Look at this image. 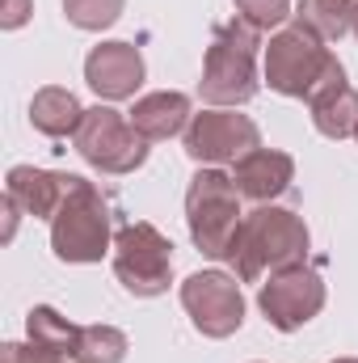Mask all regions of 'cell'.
<instances>
[{
	"label": "cell",
	"mask_w": 358,
	"mask_h": 363,
	"mask_svg": "<svg viewBox=\"0 0 358 363\" xmlns=\"http://www.w3.org/2000/svg\"><path fill=\"white\" fill-rule=\"evenodd\" d=\"M51 250H55L59 262H76V267L101 262L105 250H114L110 199L93 182L76 178V174L68 182V194H64L59 211L51 216Z\"/></svg>",
	"instance_id": "cell-3"
},
{
	"label": "cell",
	"mask_w": 358,
	"mask_h": 363,
	"mask_svg": "<svg viewBox=\"0 0 358 363\" xmlns=\"http://www.w3.org/2000/svg\"><path fill=\"white\" fill-rule=\"evenodd\" d=\"M258 51H262V30L249 26L245 17H232L224 26H215V38L207 47L202 60V81L198 93L207 106L219 110H236L245 101L258 97Z\"/></svg>",
	"instance_id": "cell-2"
},
{
	"label": "cell",
	"mask_w": 358,
	"mask_h": 363,
	"mask_svg": "<svg viewBox=\"0 0 358 363\" xmlns=\"http://www.w3.org/2000/svg\"><path fill=\"white\" fill-rule=\"evenodd\" d=\"M308 245H312V233H308L299 211L262 203L258 211H249L241 220V233H236V245H232L228 262H232L241 283H258L262 274L304 267Z\"/></svg>",
	"instance_id": "cell-1"
},
{
	"label": "cell",
	"mask_w": 358,
	"mask_h": 363,
	"mask_svg": "<svg viewBox=\"0 0 358 363\" xmlns=\"http://www.w3.org/2000/svg\"><path fill=\"white\" fill-rule=\"evenodd\" d=\"M232 182H236L241 199H249V203L262 207V203H274L278 194L291 190V182H295V161H291L287 152H278V148H253L249 157L236 161Z\"/></svg>",
	"instance_id": "cell-13"
},
{
	"label": "cell",
	"mask_w": 358,
	"mask_h": 363,
	"mask_svg": "<svg viewBox=\"0 0 358 363\" xmlns=\"http://www.w3.org/2000/svg\"><path fill=\"white\" fill-rule=\"evenodd\" d=\"M72 174H51V169H34V165H13L4 178V194L34 220H51L68 194Z\"/></svg>",
	"instance_id": "cell-14"
},
{
	"label": "cell",
	"mask_w": 358,
	"mask_h": 363,
	"mask_svg": "<svg viewBox=\"0 0 358 363\" xmlns=\"http://www.w3.org/2000/svg\"><path fill=\"white\" fill-rule=\"evenodd\" d=\"M127 118H131V127H135L148 144H156V140H173L178 131H185L194 114H190V97H185V93L161 89V93H144Z\"/></svg>",
	"instance_id": "cell-15"
},
{
	"label": "cell",
	"mask_w": 358,
	"mask_h": 363,
	"mask_svg": "<svg viewBox=\"0 0 358 363\" xmlns=\"http://www.w3.org/2000/svg\"><path fill=\"white\" fill-rule=\"evenodd\" d=\"M114 274L139 300L165 296L173 283V241L148 220L122 224L114 233Z\"/></svg>",
	"instance_id": "cell-5"
},
{
	"label": "cell",
	"mask_w": 358,
	"mask_h": 363,
	"mask_svg": "<svg viewBox=\"0 0 358 363\" xmlns=\"http://www.w3.org/2000/svg\"><path fill=\"white\" fill-rule=\"evenodd\" d=\"M241 190L219 169H198L185 190V224L190 241L202 258H228L241 233Z\"/></svg>",
	"instance_id": "cell-4"
},
{
	"label": "cell",
	"mask_w": 358,
	"mask_h": 363,
	"mask_svg": "<svg viewBox=\"0 0 358 363\" xmlns=\"http://www.w3.org/2000/svg\"><path fill=\"white\" fill-rule=\"evenodd\" d=\"M354 13H358V0H299L295 4V21L308 26L325 43H337L342 34H350Z\"/></svg>",
	"instance_id": "cell-18"
},
{
	"label": "cell",
	"mask_w": 358,
	"mask_h": 363,
	"mask_svg": "<svg viewBox=\"0 0 358 363\" xmlns=\"http://www.w3.org/2000/svg\"><path fill=\"white\" fill-rule=\"evenodd\" d=\"M127 359V334L114 325H81L72 363H122Z\"/></svg>",
	"instance_id": "cell-19"
},
{
	"label": "cell",
	"mask_w": 358,
	"mask_h": 363,
	"mask_svg": "<svg viewBox=\"0 0 358 363\" xmlns=\"http://www.w3.org/2000/svg\"><path fill=\"white\" fill-rule=\"evenodd\" d=\"M76 152L101 174H135L148 161V140L131 127L127 114L110 110V106H89L76 135H72Z\"/></svg>",
	"instance_id": "cell-7"
},
{
	"label": "cell",
	"mask_w": 358,
	"mask_h": 363,
	"mask_svg": "<svg viewBox=\"0 0 358 363\" xmlns=\"http://www.w3.org/2000/svg\"><path fill=\"white\" fill-rule=\"evenodd\" d=\"M81 118H85V106L76 101V93L64 89V85H47V89L34 93V101H30V123H34V131L51 135V140L76 135Z\"/></svg>",
	"instance_id": "cell-16"
},
{
	"label": "cell",
	"mask_w": 358,
	"mask_h": 363,
	"mask_svg": "<svg viewBox=\"0 0 358 363\" xmlns=\"http://www.w3.org/2000/svg\"><path fill=\"white\" fill-rule=\"evenodd\" d=\"M308 110H312V123H316V131H321L325 140H346V135H354V127H358V89H350L342 60H337V64L329 68V77L312 89Z\"/></svg>",
	"instance_id": "cell-12"
},
{
	"label": "cell",
	"mask_w": 358,
	"mask_h": 363,
	"mask_svg": "<svg viewBox=\"0 0 358 363\" xmlns=\"http://www.w3.org/2000/svg\"><path fill=\"white\" fill-rule=\"evenodd\" d=\"M258 304H262L266 321L278 334H295L325 308V279L308 262L291 267V271H278L270 274V283H262Z\"/></svg>",
	"instance_id": "cell-10"
},
{
	"label": "cell",
	"mask_w": 358,
	"mask_h": 363,
	"mask_svg": "<svg viewBox=\"0 0 358 363\" xmlns=\"http://www.w3.org/2000/svg\"><path fill=\"white\" fill-rule=\"evenodd\" d=\"M30 13H34V0H4L0 4V26L4 30H21L30 21Z\"/></svg>",
	"instance_id": "cell-22"
},
{
	"label": "cell",
	"mask_w": 358,
	"mask_h": 363,
	"mask_svg": "<svg viewBox=\"0 0 358 363\" xmlns=\"http://www.w3.org/2000/svg\"><path fill=\"white\" fill-rule=\"evenodd\" d=\"M127 0H64V17L76 30H110L122 17Z\"/></svg>",
	"instance_id": "cell-20"
},
{
	"label": "cell",
	"mask_w": 358,
	"mask_h": 363,
	"mask_svg": "<svg viewBox=\"0 0 358 363\" xmlns=\"http://www.w3.org/2000/svg\"><path fill=\"white\" fill-rule=\"evenodd\" d=\"M232 4H236V17H245L258 30H274L291 17V0H232Z\"/></svg>",
	"instance_id": "cell-21"
},
{
	"label": "cell",
	"mask_w": 358,
	"mask_h": 363,
	"mask_svg": "<svg viewBox=\"0 0 358 363\" xmlns=\"http://www.w3.org/2000/svg\"><path fill=\"white\" fill-rule=\"evenodd\" d=\"M181 308L202 338H232L245 325L241 283L224 271H198L181 283Z\"/></svg>",
	"instance_id": "cell-9"
},
{
	"label": "cell",
	"mask_w": 358,
	"mask_h": 363,
	"mask_svg": "<svg viewBox=\"0 0 358 363\" xmlns=\"http://www.w3.org/2000/svg\"><path fill=\"white\" fill-rule=\"evenodd\" d=\"M329 363H358V359H350V355H346V359H329Z\"/></svg>",
	"instance_id": "cell-23"
},
{
	"label": "cell",
	"mask_w": 358,
	"mask_h": 363,
	"mask_svg": "<svg viewBox=\"0 0 358 363\" xmlns=\"http://www.w3.org/2000/svg\"><path fill=\"white\" fill-rule=\"evenodd\" d=\"M85 81L101 101H127L144 85V55L135 43H97L85 60Z\"/></svg>",
	"instance_id": "cell-11"
},
{
	"label": "cell",
	"mask_w": 358,
	"mask_h": 363,
	"mask_svg": "<svg viewBox=\"0 0 358 363\" xmlns=\"http://www.w3.org/2000/svg\"><path fill=\"white\" fill-rule=\"evenodd\" d=\"M354 38H358V13H354Z\"/></svg>",
	"instance_id": "cell-24"
},
{
	"label": "cell",
	"mask_w": 358,
	"mask_h": 363,
	"mask_svg": "<svg viewBox=\"0 0 358 363\" xmlns=\"http://www.w3.org/2000/svg\"><path fill=\"white\" fill-rule=\"evenodd\" d=\"M354 140H358V127H354Z\"/></svg>",
	"instance_id": "cell-25"
},
{
	"label": "cell",
	"mask_w": 358,
	"mask_h": 363,
	"mask_svg": "<svg viewBox=\"0 0 358 363\" xmlns=\"http://www.w3.org/2000/svg\"><path fill=\"white\" fill-rule=\"evenodd\" d=\"M253 148H262V131L249 114L236 110H202L190 118L185 127V157L215 169V165H236L241 157H249Z\"/></svg>",
	"instance_id": "cell-8"
},
{
	"label": "cell",
	"mask_w": 358,
	"mask_h": 363,
	"mask_svg": "<svg viewBox=\"0 0 358 363\" xmlns=\"http://www.w3.org/2000/svg\"><path fill=\"white\" fill-rule=\"evenodd\" d=\"M337 64V55L325 47V38H316L308 26H287L270 38L266 47V85L282 97H299L308 101L312 89L329 77V68Z\"/></svg>",
	"instance_id": "cell-6"
},
{
	"label": "cell",
	"mask_w": 358,
	"mask_h": 363,
	"mask_svg": "<svg viewBox=\"0 0 358 363\" xmlns=\"http://www.w3.org/2000/svg\"><path fill=\"white\" fill-rule=\"evenodd\" d=\"M25 334H30L34 347L59 355L64 363H72V355H76V338H81V325H72L68 317H59L51 304H38V308H30V317H25Z\"/></svg>",
	"instance_id": "cell-17"
}]
</instances>
